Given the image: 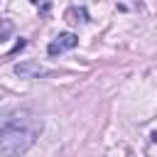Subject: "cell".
<instances>
[{
    "instance_id": "2",
    "label": "cell",
    "mask_w": 157,
    "mask_h": 157,
    "mask_svg": "<svg viewBox=\"0 0 157 157\" xmlns=\"http://www.w3.org/2000/svg\"><path fill=\"white\" fill-rule=\"evenodd\" d=\"M76 44H78V37H76L74 32H61L56 39H52V42H49L47 52H49L52 56H56V54H61V52H69V49H74Z\"/></svg>"
},
{
    "instance_id": "3",
    "label": "cell",
    "mask_w": 157,
    "mask_h": 157,
    "mask_svg": "<svg viewBox=\"0 0 157 157\" xmlns=\"http://www.w3.org/2000/svg\"><path fill=\"white\" fill-rule=\"evenodd\" d=\"M15 74L22 78H39V76H47L49 69L37 61H22V64H15Z\"/></svg>"
},
{
    "instance_id": "5",
    "label": "cell",
    "mask_w": 157,
    "mask_h": 157,
    "mask_svg": "<svg viewBox=\"0 0 157 157\" xmlns=\"http://www.w3.org/2000/svg\"><path fill=\"white\" fill-rule=\"evenodd\" d=\"M66 20L69 22H88V12H86V7H69L66 10Z\"/></svg>"
},
{
    "instance_id": "1",
    "label": "cell",
    "mask_w": 157,
    "mask_h": 157,
    "mask_svg": "<svg viewBox=\"0 0 157 157\" xmlns=\"http://www.w3.org/2000/svg\"><path fill=\"white\" fill-rule=\"evenodd\" d=\"M42 132V123L39 120H29V123H22L7 132L0 135V157H20L25 155L39 137Z\"/></svg>"
},
{
    "instance_id": "4",
    "label": "cell",
    "mask_w": 157,
    "mask_h": 157,
    "mask_svg": "<svg viewBox=\"0 0 157 157\" xmlns=\"http://www.w3.org/2000/svg\"><path fill=\"white\" fill-rule=\"evenodd\" d=\"M22 110H15V108H7V110H0V135L2 132H7V130H12V128H17V125H22L25 120H22Z\"/></svg>"
},
{
    "instance_id": "6",
    "label": "cell",
    "mask_w": 157,
    "mask_h": 157,
    "mask_svg": "<svg viewBox=\"0 0 157 157\" xmlns=\"http://www.w3.org/2000/svg\"><path fill=\"white\" fill-rule=\"evenodd\" d=\"M12 32H15V25L10 20H0V42H5Z\"/></svg>"
}]
</instances>
